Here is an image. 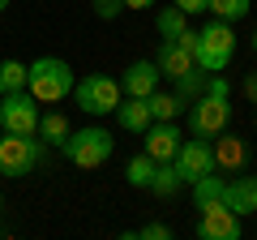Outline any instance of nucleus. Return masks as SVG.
I'll list each match as a JSON object with an SVG mask.
<instances>
[{
	"mask_svg": "<svg viewBox=\"0 0 257 240\" xmlns=\"http://www.w3.org/2000/svg\"><path fill=\"white\" fill-rule=\"evenodd\" d=\"M124 236H142V240H172V227H167V223H142L138 231H124Z\"/></svg>",
	"mask_w": 257,
	"mask_h": 240,
	"instance_id": "obj_26",
	"label": "nucleus"
},
{
	"mask_svg": "<svg viewBox=\"0 0 257 240\" xmlns=\"http://www.w3.org/2000/svg\"><path fill=\"white\" fill-rule=\"evenodd\" d=\"M47 163V142L39 133H0V176L22 180Z\"/></svg>",
	"mask_w": 257,
	"mask_h": 240,
	"instance_id": "obj_2",
	"label": "nucleus"
},
{
	"mask_svg": "<svg viewBox=\"0 0 257 240\" xmlns=\"http://www.w3.org/2000/svg\"><path fill=\"white\" fill-rule=\"evenodd\" d=\"M155 167H159V163L146 155V150H142V155H133V159H128V167H124V185H128V189H150Z\"/></svg>",
	"mask_w": 257,
	"mask_h": 240,
	"instance_id": "obj_19",
	"label": "nucleus"
},
{
	"mask_svg": "<svg viewBox=\"0 0 257 240\" xmlns=\"http://www.w3.org/2000/svg\"><path fill=\"white\" fill-rule=\"evenodd\" d=\"M240 94H244V99H248V103L257 107V73H248L244 82H240Z\"/></svg>",
	"mask_w": 257,
	"mask_h": 240,
	"instance_id": "obj_28",
	"label": "nucleus"
},
{
	"mask_svg": "<svg viewBox=\"0 0 257 240\" xmlns=\"http://www.w3.org/2000/svg\"><path fill=\"white\" fill-rule=\"evenodd\" d=\"M180 185H184V180H180V172H176V163H159L155 167V180H150V193H155V197H176Z\"/></svg>",
	"mask_w": 257,
	"mask_h": 240,
	"instance_id": "obj_21",
	"label": "nucleus"
},
{
	"mask_svg": "<svg viewBox=\"0 0 257 240\" xmlns=\"http://www.w3.org/2000/svg\"><path fill=\"white\" fill-rule=\"evenodd\" d=\"M69 133H73V125H69L64 111H43V116H39V138H43L47 146H60Z\"/></svg>",
	"mask_w": 257,
	"mask_h": 240,
	"instance_id": "obj_18",
	"label": "nucleus"
},
{
	"mask_svg": "<svg viewBox=\"0 0 257 240\" xmlns=\"http://www.w3.org/2000/svg\"><path fill=\"white\" fill-rule=\"evenodd\" d=\"M206 13L219 22H240L248 18V0H206Z\"/></svg>",
	"mask_w": 257,
	"mask_h": 240,
	"instance_id": "obj_22",
	"label": "nucleus"
},
{
	"mask_svg": "<svg viewBox=\"0 0 257 240\" xmlns=\"http://www.w3.org/2000/svg\"><path fill=\"white\" fill-rule=\"evenodd\" d=\"M146 107H150V116H155V120H176L189 103H184L176 90H155V94H146Z\"/></svg>",
	"mask_w": 257,
	"mask_h": 240,
	"instance_id": "obj_17",
	"label": "nucleus"
},
{
	"mask_svg": "<svg viewBox=\"0 0 257 240\" xmlns=\"http://www.w3.org/2000/svg\"><path fill=\"white\" fill-rule=\"evenodd\" d=\"M172 5H176V9H184L189 18H193V13H206V0H172Z\"/></svg>",
	"mask_w": 257,
	"mask_h": 240,
	"instance_id": "obj_29",
	"label": "nucleus"
},
{
	"mask_svg": "<svg viewBox=\"0 0 257 240\" xmlns=\"http://www.w3.org/2000/svg\"><path fill=\"white\" fill-rule=\"evenodd\" d=\"M39 99L30 90L0 94V129L5 133H39Z\"/></svg>",
	"mask_w": 257,
	"mask_h": 240,
	"instance_id": "obj_7",
	"label": "nucleus"
},
{
	"mask_svg": "<svg viewBox=\"0 0 257 240\" xmlns=\"http://www.w3.org/2000/svg\"><path fill=\"white\" fill-rule=\"evenodd\" d=\"M73 65L69 60H60V56H39V60H30L26 65V90L35 94L39 103H60L73 94Z\"/></svg>",
	"mask_w": 257,
	"mask_h": 240,
	"instance_id": "obj_1",
	"label": "nucleus"
},
{
	"mask_svg": "<svg viewBox=\"0 0 257 240\" xmlns=\"http://www.w3.org/2000/svg\"><path fill=\"white\" fill-rule=\"evenodd\" d=\"M142 138H146V155L155 159V163H172L176 150H180V129H176V120H155Z\"/></svg>",
	"mask_w": 257,
	"mask_h": 240,
	"instance_id": "obj_13",
	"label": "nucleus"
},
{
	"mask_svg": "<svg viewBox=\"0 0 257 240\" xmlns=\"http://www.w3.org/2000/svg\"><path fill=\"white\" fill-rule=\"evenodd\" d=\"M206 94H214V99H231V82L223 73H206Z\"/></svg>",
	"mask_w": 257,
	"mask_h": 240,
	"instance_id": "obj_27",
	"label": "nucleus"
},
{
	"mask_svg": "<svg viewBox=\"0 0 257 240\" xmlns=\"http://www.w3.org/2000/svg\"><path fill=\"white\" fill-rule=\"evenodd\" d=\"M210 146H214V172L231 176V172H244V167H248V142L244 138H236V133L223 129Z\"/></svg>",
	"mask_w": 257,
	"mask_h": 240,
	"instance_id": "obj_11",
	"label": "nucleus"
},
{
	"mask_svg": "<svg viewBox=\"0 0 257 240\" xmlns=\"http://www.w3.org/2000/svg\"><path fill=\"white\" fill-rule=\"evenodd\" d=\"M176 94H180L184 103H193L197 94H206V73H202L197 65H193L189 73H180V77H176Z\"/></svg>",
	"mask_w": 257,
	"mask_h": 240,
	"instance_id": "obj_23",
	"label": "nucleus"
},
{
	"mask_svg": "<svg viewBox=\"0 0 257 240\" xmlns=\"http://www.w3.org/2000/svg\"><path fill=\"white\" fill-rule=\"evenodd\" d=\"M159 0H124V13L133 9V13H146V9H155Z\"/></svg>",
	"mask_w": 257,
	"mask_h": 240,
	"instance_id": "obj_30",
	"label": "nucleus"
},
{
	"mask_svg": "<svg viewBox=\"0 0 257 240\" xmlns=\"http://www.w3.org/2000/svg\"><path fill=\"white\" fill-rule=\"evenodd\" d=\"M202 219H197V236L202 240H240L244 236V219L240 214H231L227 206H210V210H197Z\"/></svg>",
	"mask_w": 257,
	"mask_h": 240,
	"instance_id": "obj_9",
	"label": "nucleus"
},
{
	"mask_svg": "<svg viewBox=\"0 0 257 240\" xmlns=\"http://www.w3.org/2000/svg\"><path fill=\"white\" fill-rule=\"evenodd\" d=\"M90 5H94V18L99 22H116L124 13V0H90Z\"/></svg>",
	"mask_w": 257,
	"mask_h": 240,
	"instance_id": "obj_25",
	"label": "nucleus"
},
{
	"mask_svg": "<svg viewBox=\"0 0 257 240\" xmlns=\"http://www.w3.org/2000/svg\"><path fill=\"white\" fill-rule=\"evenodd\" d=\"M26 90V65L22 60H0V94Z\"/></svg>",
	"mask_w": 257,
	"mask_h": 240,
	"instance_id": "obj_24",
	"label": "nucleus"
},
{
	"mask_svg": "<svg viewBox=\"0 0 257 240\" xmlns=\"http://www.w3.org/2000/svg\"><path fill=\"white\" fill-rule=\"evenodd\" d=\"M176 172H180V180L184 185H193L197 176H206V172H214V146L206 138H193V142H180V150H176Z\"/></svg>",
	"mask_w": 257,
	"mask_h": 240,
	"instance_id": "obj_8",
	"label": "nucleus"
},
{
	"mask_svg": "<svg viewBox=\"0 0 257 240\" xmlns=\"http://www.w3.org/2000/svg\"><path fill=\"white\" fill-rule=\"evenodd\" d=\"M5 9H9V0H0V13H5Z\"/></svg>",
	"mask_w": 257,
	"mask_h": 240,
	"instance_id": "obj_32",
	"label": "nucleus"
},
{
	"mask_svg": "<svg viewBox=\"0 0 257 240\" xmlns=\"http://www.w3.org/2000/svg\"><path fill=\"white\" fill-rule=\"evenodd\" d=\"M184 120H189V133H193V138L214 142L223 129H227L231 107H227V99H214V94H197V99L184 107Z\"/></svg>",
	"mask_w": 257,
	"mask_h": 240,
	"instance_id": "obj_6",
	"label": "nucleus"
},
{
	"mask_svg": "<svg viewBox=\"0 0 257 240\" xmlns=\"http://www.w3.org/2000/svg\"><path fill=\"white\" fill-rule=\"evenodd\" d=\"M231 56H236V30H231V22L210 18L197 30V47H193L197 69H202V73H223V69L231 65Z\"/></svg>",
	"mask_w": 257,
	"mask_h": 240,
	"instance_id": "obj_4",
	"label": "nucleus"
},
{
	"mask_svg": "<svg viewBox=\"0 0 257 240\" xmlns=\"http://www.w3.org/2000/svg\"><path fill=\"white\" fill-rule=\"evenodd\" d=\"M248 43H253V56H257V30H253V39H248Z\"/></svg>",
	"mask_w": 257,
	"mask_h": 240,
	"instance_id": "obj_31",
	"label": "nucleus"
},
{
	"mask_svg": "<svg viewBox=\"0 0 257 240\" xmlns=\"http://www.w3.org/2000/svg\"><path fill=\"white\" fill-rule=\"evenodd\" d=\"M111 116H116V125L124 133H146L150 125H155V116H150V107H146V99H120V107L111 111Z\"/></svg>",
	"mask_w": 257,
	"mask_h": 240,
	"instance_id": "obj_15",
	"label": "nucleus"
},
{
	"mask_svg": "<svg viewBox=\"0 0 257 240\" xmlns=\"http://www.w3.org/2000/svg\"><path fill=\"white\" fill-rule=\"evenodd\" d=\"M0 210H5V202H0Z\"/></svg>",
	"mask_w": 257,
	"mask_h": 240,
	"instance_id": "obj_33",
	"label": "nucleus"
},
{
	"mask_svg": "<svg viewBox=\"0 0 257 240\" xmlns=\"http://www.w3.org/2000/svg\"><path fill=\"white\" fill-rule=\"evenodd\" d=\"M60 155L73 167H82V172H94V167H103L116 155V138L107 129H99V125H86V129H73L60 142Z\"/></svg>",
	"mask_w": 257,
	"mask_h": 240,
	"instance_id": "obj_3",
	"label": "nucleus"
},
{
	"mask_svg": "<svg viewBox=\"0 0 257 240\" xmlns=\"http://www.w3.org/2000/svg\"><path fill=\"white\" fill-rule=\"evenodd\" d=\"M223 185H227V176L223 172H206V176H197L193 180V210H210V206H219L223 202Z\"/></svg>",
	"mask_w": 257,
	"mask_h": 240,
	"instance_id": "obj_16",
	"label": "nucleus"
},
{
	"mask_svg": "<svg viewBox=\"0 0 257 240\" xmlns=\"http://www.w3.org/2000/svg\"><path fill=\"white\" fill-rule=\"evenodd\" d=\"M159 82H163V73H159L155 60H133V65L120 73V90H124L128 99H146V94H155Z\"/></svg>",
	"mask_w": 257,
	"mask_h": 240,
	"instance_id": "obj_12",
	"label": "nucleus"
},
{
	"mask_svg": "<svg viewBox=\"0 0 257 240\" xmlns=\"http://www.w3.org/2000/svg\"><path fill=\"white\" fill-rule=\"evenodd\" d=\"M223 206L240 219H253L257 214V176H244V172H231L227 185H223Z\"/></svg>",
	"mask_w": 257,
	"mask_h": 240,
	"instance_id": "obj_10",
	"label": "nucleus"
},
{
	"mask_svg": "<svg viewBox=\"0 0 257 240\" xmlns=\"http://www.w3.org/2000/svg\"><path fill=\"white\" fill-rule=\"evenodd\" d=\"M73 99L77 107L86 111V116H111V111L120 107V99H124V90H120L116 77L107 73H86L73 82Z\"/></svg>",
	"mask_w": 257,
	"mask_h": 240,
	"instance_id": "obj_5",
	"label": "nucleus"
},
{
	"mask_svg": "<svg viewBox=\"0 0 257 240\" xmlns=\"http://www.w3.org/2000/svg\"><path fill=\"white\" fill-rule=\"evenodd\" d=\"M253 125H257V116H253Z\"/></svg>",
	"mask_w": 257,
	"mask_h": 240,
	"instance_id": "obj_34",
	"label": "nucleus"
},
{
	"mask_svg": "<svg viewBox=\"0 0 257 240\" xmlns=\"http://www.w3.org/2000/svg\"><path fill=\"white\" fill-rule=\"evenodd\" d=\"M184 26H189V13L176 9V5H163V9L155 13V30H159V39H176Z\"/></svg>",
	"mask_w": 257,
	"mask_h": 240,
	"instance_id": "obj_20",
	"label": "nucleus"
},
{
	"mask_svg": "<svg viewBox=\"0 0 257 240\" xmlns=\"http://www.w3.org/2000/svg\"><path fill=\"white\" fill-rule=\"evenodd\" d=\"M155 65H159V73H163V77H172V82H176V77L189 73L197 60H193V52H189V47H180L176 39H163L159 52H155Z\"/></svg>",
	"mask_w": 257,
	"mask_h": 240,
	"instance_id": "obj_14",
	"label": "nucleus"
}]
</instances>
